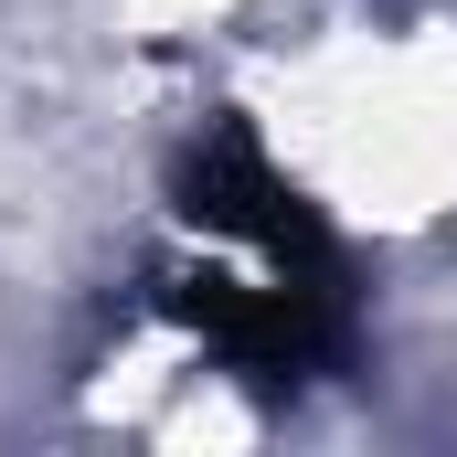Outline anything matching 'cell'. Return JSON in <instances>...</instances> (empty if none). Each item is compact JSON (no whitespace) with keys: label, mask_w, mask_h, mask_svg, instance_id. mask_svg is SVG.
<instances>
[{"label":"cell","mask_w":457,"mask_h":457,"mask_svg":"<svg viewBox=\"0 0 457 457\" xmlns=\"http://www.w3.org/2000/svg\"><path fill=\"white\" fill-rule=\"evenodd\" d=\"M170 213L203 234L213 255H181L160 277V320H181L224 372L266 383V394H298V383L351 372V351H361L351 245L330 234V213L287 181V160L234 107H213L181 138Z\"/></svg>","instance_id":"obj_1"}]
</instances>
